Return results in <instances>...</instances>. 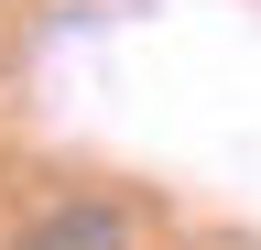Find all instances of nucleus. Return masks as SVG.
Masks as SVG:
<instances>
[{"instance_id":"obj_1","label":"nucleus","mask_w":261,"mask_h":250,"mask_svg":"<svg viewBox=\"0 0 261 250\" xmlns=\"http://www.w3.org/2000/svg\"><path fill=\"white\" fill-rule=\"evenodd\" d=\"M11 250H130V217H120L109 196H65V207H44V217H33Z\"/></svg>"}]
</instances>
